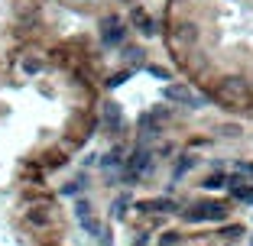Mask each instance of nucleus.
<instances>
[{"instance_id": "f257e3e1", "label": "nucleus", "mask_w": 253, "mask_h": 246, "mask_svg": "<svg viewBox=\"0 0 253 246\" xmlns=\"http://www.w3.org/2000/svg\"><path fill=\"white\" fill-rule=\"evenodd\" d=\"M149 169H153V152L136 142L133 149H130V156H126V162H124L120 181H124V185H140V178H146Z\"/></svg>"}, {"instance_id": "f03ea898", "label": "nucleus", "mask_w": 253, "mask_h": 246, "mask_svg": "<svg viewBox=\"0 0 253 246\" xmlns=\"http://www.w3.org/2000/svg\"><path fill=\"white\" fill-rule=\"evenodd\" d=\"M231 211H234L231 201H214V198H208V201H198L188 211H182V220H188V224H201V220H227Z\"/></svg>"}, {"instance_id": "7ed1b4c3", "label": "nucleus", "mask_w": 253, "mask_h": 246, "mask_svg": "<svg viewBox=\"0 0 253 246\" xmlns=\"http://www.w3.org/2000/svg\"><path fill=\"white\" fill-rule=\"evenodd\" d=\"M124 39H126V26L117 16H104L101 20V45L104 49H124Z\"/></svg>"}, {"instance_id": "20e7f679", "label": "nucleus", "mask_w": 253, "mask_h": 246, "mask_svg": "<svg viewBox=\"0 0 253 246\" xmlns=\"http://www.w3.org/2000/svg\"><path fill=\"white\" fill-rule=\"evenodd\" d=\"M163 101L166 104H185V107H201L205 101L195 97V91L188 84H166L163 88Z\"/></svg>"}, {"instance_id": "39448f33", "label": "nucleus", "mask_w": 253, "mask_h": 246, "mask_svg": "<svg viewBox=\"0 0 253 246\" xmlns=\"http://www.w3.org/2000/svg\"><path fill=\"white\" fill-rule=\"evenodd\" d=\"M101 123L107 127V133H124V110H120L117 101H107L104 107H101Z\"/></svg>"}, {"instance_id": "423d86ee", "label": "nucleus", "mask_w": 253, "mask_h": 246, "mask_svg": "<svg viewBox=\"0 0 253 246\" xmlns=\"http://www.w3.org/2000/svg\"><path fill=\"white\" fill-rule=\"evenodd\" d=\"M227 191H231V198H234V201L253 204V181L240 178V175H231V178H227Z\"/></svg>"}, {"instance_id": "0eeeda50", "label": "nucleus", "mask_w": 253, "mask_h": 246, "mask_svg": "<svg viewBox=\"0 0 253 246\" xmlns=\"http://www.w3.org/2000/svg\"><path fill=\"white\" fill-rule=\"evenodd\" d=\"M120 59H124V68H130V71H136V68H146V49L143 45H124L120 49Z\"/></svg>"}, {"instance_id": "6e6552de", "label": "nucleus", "mask_w": 253, "mask_h": 246, "mask_svg": "<svg viewBox=\"0 0 253 246\" xmlns=\"http://www.w3.org/2000/svg\"><path fill=\"white\" fill-rule=\"evenodd\" d=\"M124 162H126V156H124V146H111V149L107 152H101V159H97V165H101V169L104 172H111V169H120L124 172Z\"/></svg>"}, {"instance_id": "1a4fd4ad", "label": "nucleus", "mask_w": 253, "mask_h": 246, "mask_svg": "<svg viewBox=\"0 0 253 246\" xmlns=\"http://www.w3.org/2000/svg\"><path fill=\"white\" fill-rule=\"evenodd\" d=\"M130 23H133L143 36H156V20H153V16H149L143 7H133V10H130Z\"/></svg>"}, {"instance_id": "9d476101", "label": "nucleus", "mask_w": 253, "mask_h": 246, "mask_svg": "<svg viewBox=\"0 0 253 246\" xmlns=\"http://www.w3.org/2000/svg\"><path fill=\"white\" fill-rule=\"evenodd\" d=\"M26 220H30L33 227H49L52 224V211L49 208H33L30 214H26Z\"/></svg>"}, {"instance_id": "9b49d317", "label": "nucleus", "mask_w": 253, "mask_h": 246, "mask_svg": "<svg viewBox=\"0 0 253 246\" xmlns=\"http://www.w3.org/2000/svg\"><path fill=\"white\" fill-rule=\"evenodd\" d=\"M82 227H84V233H88V237H101V233H104V224H101V220H97V217L94 214H91V217H84V220H82Z\"/></svg>"}, {"instance_id": "f8f14e48", "label": "nucleus", "mask_w": 253, "mask_h": 246, "mask_svg": "<svg viewBox=\"0 0 253 246\" xmlns=\"http://www.w3.org/2000/svg\"><path fill=\"white\" fill-rule=\"evenodd\" d=\"M88 172H84V175H78V178H75V181H68V185L65 188H62V194H78V191H84V188H88Z\"/></svg>"}, {"instance_id": "ddd939ff", "label": "nucleus", "mask_w": 253, "mask_h": 246, "mask_svg": "<svg viewBox=\"0 0 253 246\" xmlns=\"http://www.w3.org/2000/svg\"><path fill=\"white\" fill-rule=\"evenodd\" d=\"M39 71H42V59H36V55H26V59H23V75H39Z\"/></svg>"}, {"instance_id": "4468645a", "label": "nucleus", "mask_w": 253, "mask_h": 246, "mask_svg": "<svg viewBox=\"0 0 253 246\" xmlns=\"http://www.w3.org/2000/svg\"><path fill=\"white\" fill-rule=\"evenodd\" d=\"M91 214H94V204H91L88 198H78V201H75V217L84 220V217H91Z\"/></svg>"}, {"instance_id": "2eb2a0df", "label": "nucleus", "mask_w": 253, "mask_h": 246, "mask_svg": "<svg viewBox=\"0 0 253 246\" xmlns=\"http://www.w3.org/2000/svg\"><path fill=\"white\" fill-rule=\"evenodd\" d=\"M130 75H133L130 68H124V71H114V75H107V78H104V88H120V84H124Z\"/></svg>"}, {"instance_id": "dca6fc26", "label": "nucleus", "mask_w": 253, "mask_h": 246, "mask_svg": "<svg viewBox=\"0 0 253 246\" xmlns=\"http://www.w3.org/2000/svg\"><path fill=\"white\" fill-rule=\"evenodd\" d=\"M192 165H195V159H192V156H182L179 162H175V169H172V181H179L182 175H185V172L192 169Z\"/></svg>"}, {"instance_id": "f3484780", "label": "nucleus", "mask_w": 253, "mask_h": 246, "mask_svg": "<svg viewBox=\"0 0 253 246\" xmlns=\"http://www.w3.org/2000/svg\"><path fill=\"white\" fill-rule=\"evenodd\" d=\"M126 208H130V194H120L117 201L111 204V214H114V217L120 220V217H126Z\"/></svg>"}, {"instance_id": "a211bd4d", "label": "nucleus", "mask_w": 253, "mask_h": 246, "mask_svg": "<svg viewBox=\"0 0 253 246\" xmlns=\"http://www.w3.org/2000/svg\"><path fill=\"white\" fill-rule=\"evenodd\" d=\"M130 246H153V237H149V230H136L133 240H130Z\"/></svg>"}, {"instance_id": "6ab92c4d", "label": "nucleus", "mask_w": 253, "mask_h": 246, "mask_svg": "<svg viewBox=\"0 0 253 246\" xmlns=\"http://www.w3.org/2000/svg\"><path fill=\"white\" fill-rule=\"evenodd\" d=\"M179 243H182V237L175 230H166L163 237H159V246H179Z\"/></svg>"}, {"instance_id": "aec40b11", "label": "nucleus", "mask_w": 253, "mask_h": 246, "mask_svg": "<svg viewBox=\"0 0 253 246\" xmlns=\"http://www.w3.org/2000/svg\"><path fill=\"white\" fill-rule=\"evenodd\" d=\"M146 71H149V75H153V78H159V81H169V68H159V65H146Z\"/></svg>"}, {"instance_id": "412c9836", "label": "nucleus", "mask_w": 253, "mask_h": 246, "mask_svg": "<svg viewBox=\"0 0 253 246\" xmlns=\"http://www.w3.org/2000/svg\"><path fill=\"white\" fill-rule=\"evenodd\" d=\"M97 246H114V237H111V230H104L101 237H97Z\"/></svg>"}, {"instance_id": "4be33fe9", "label": "nucleus", "mask_w": 253, "mask_h": 246, "mask_svg": "<svg viewBox=\"0 0 253 246\" xmlns=\"http://www.w3.org/2000/svg\"><path fill=\"white\" fill-rule=\"evenodd\" d=\"M237 172H247V175H253V162H237Z\"/></svg>"}, {"instance_id": "5701e85b", "label": "nucleus", "mask_w": 253, "mask_h": 246, "mask_svg": "<svg viewBox=\"0 0 253 246\" xmlns=\"http://www.w3.org/2000/svg\"><path fill=\"white\" fill-rule=\"evenodd\" d=\"M120 3H133V0H120Z\"/></svg>"}]
</instances>
